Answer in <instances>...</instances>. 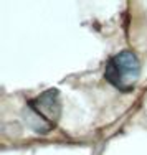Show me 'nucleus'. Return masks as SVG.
I'll return each mask as SVG.
<instances>
[{
    "instance_id": "obj_2",
    "label": "nucleus",
    "mask_w": 147,
    "mask_h": 155,
    "mask_svg": "<svg viewBox=\"0 0 147 155\" xmlns=\"http://www.w3.org/2000/svg\"><path fill=\"white\" fill-rule=\"evenodd\" d=\"M141 76V63L129 50L112 54L104 66V79L121 93H131Z\"/></svg>"
},
{
    "instance_id": "obj_1",
    "label": "nucleus",
    "mask_w": 147,
    "mask_h": 155,
    "mask_svg": "<svg viewBox=\"0 0 147 155\" xmlns=\"http://www.w3.org/2000/svg\"><path fill=\"white\" fill-rule=\"evenodd\" d=\"M61 117V97L58 89H46L27 101L23 109L25 124L35 134H48L60 122Z\"/></svg>"
}]
</instances>
